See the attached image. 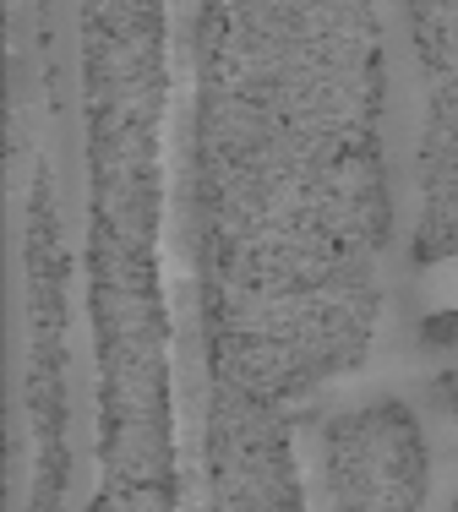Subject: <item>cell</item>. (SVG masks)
<instances>
[{
    "label": "cell",
    "mask_w": 458,
    "mask_h": 512,
    "mask_svg": "<svg viewBox=\"0 0 458 512\" xmlns=\"http://www.w3.org/2000/svg\"><path fill=\"white\" fill-rule=\"evenodd\" d=\"M426 425V447H431V480H426V507L420 512H453L458 502V414L442 404H431V393L409 398Z\"/></svg>",
    "instance_id": "7a4b0ae2"
},
{
    "label": "cell",
    "mask_w": 458,
    "mask_h": 512,
    "mask_svg": "<svg viewBox=\"0 0 458 512\" xmlns=\"http://www.w3.org/2000/svg\"><path fill=\"white\" fill-rule=\"evenodd\" d=\"M197 0H170V104H164V306H170L180 512H208V365H202L197 251H191V120H197Z\"/></svg>",
    "instance_id": "6da1fadb"
}]
</instances>
